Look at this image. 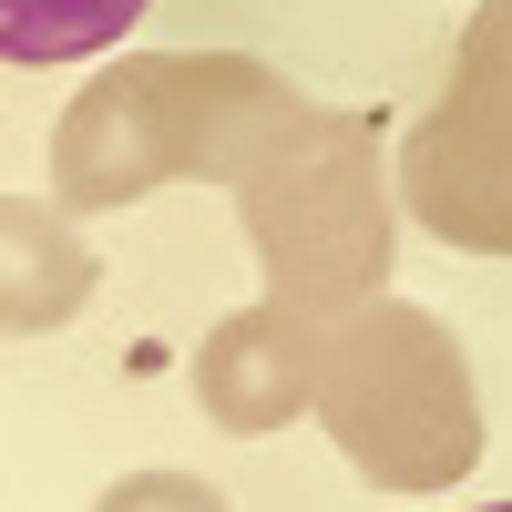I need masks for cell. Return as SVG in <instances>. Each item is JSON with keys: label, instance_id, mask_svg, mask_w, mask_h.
<instances>
[{"label": "cell", "instance_id": "5", "mask_svg": "<svg viewBox=\"0 0 512 512\" xmlns=\"http://www.w3.org/2000/svg\"><path fill=\"white\" fill-rule=\"evenodd\" d=\"M318 349H328V318L287 308V297H256V308L216 318L195 349V400L216 431L236 441H267L287 431L297 410H318Z\"/></svg>", "mask_w": 512, "mask_h": 512}, {"label": "cell", "instance_id": "1", "mask_svg": "<svg viewBox=\"0 0 512 512\" xmlns=\"http://www.w3.org/2000/svg\"><path fill=\"white\" fill-rule=\"evenodd\" d=\"M308 113L287 72L256 52H123L72 93L52 123V205L62 216H113L154 185H226Z\"/></svg>", "mask_w": 512, "mask_h": 512}, {"label": "cell", "instance_id": "2", "mask_svg": "<svg viewBox=\"0 0 512 512\" xmlns=\"http://www.w3.org/2000/svg\"><path fill=\"white\" fill-rule=\"evenodd\" d=\"M236 216L267 267V297H287V308L349 318L369 297H390L400 195H390V154H379V113L308 103L236 175Z\"/></svg>", "mask_w": 512, "mask_h": 512}, {"label": "cell", "instance_id": "4", "mask_svg": "<svg viewBox=\"0 0 512 512\" xmlns=\"http://www.w3.org/2000/svg\"><path fill=\"white\" fill-rule=\"evenodd\" d=\"M400 205L461 256H512V0L461 21L451 93L400 144Z\"/></svg>", "mask_w": 512, "mask_h": 512}, {"label": "cell", "instance_id": "9", "mask_svg": "<svg viewBox=\"0 0 512 512\" xmlns=\"http://www.w3.org/2000/svg\"><path fill=\"white\" fill-rule=\"evenodd\" d=\"M482 512H512V502H482Z\"/></svg>", "mask_w": 512, "mask_h": 512}, {"label": "cell", "instance_id": "3", "mask_svg": "<svg viewBox=\"0 0 512 512\" xmlns=\"http://www.w3.org/2000/svg\"><path fill=\"white\" fill-rule=\"evenodd\" d=\"M318 420L338 461L369 492H451L482 461V390L461 338L410 308V297H369V308L328 318L318 349Z\"/></svg>", "mask_w": 512, "mask_h": 512}, {"label": "cell", "instance_id": "7", "mask_svg": "<svg viewBox=\"0 0 512 512\" xmlns=\"http://www.w3.org/2000/svg\"><path fill=\"white\" fill-rule=\"evenodd\" d=\"M154 0H0V62H93L134 31Z\"/></svg>", "mask_w": 512, "mask_h": 512}, {"label": "cell", "instance_id": "8", "mask_svg": "<svg viewBox=\"0 0 512 512\" xmlns=\"http://www.w3.org/2000/svg\"><path fill=\"white\" fill-rule=\"evenodd\" d=\"M93 512H236L216 482H195V472H123Z\"/></svg>", "mask_w": 512, "mask_h": 512}, {"label": "cell", "instance_id": "6", "mask_svg": "<svg viewBox=\"0 0 512 512\" xmlns=\"http://www.w3.org/2000/svg\"><path fill=\"white\" fill-rule=\"evenodd\" d=\"M93 246L72 236L62 205H31V195H0V328L41 338V328H72L82 297H93Z\"/></svg>", "mask_w": 512, "mask_h": 512}]
</instances>
